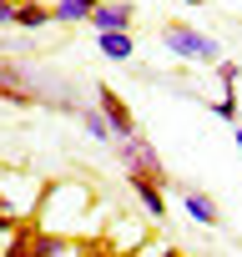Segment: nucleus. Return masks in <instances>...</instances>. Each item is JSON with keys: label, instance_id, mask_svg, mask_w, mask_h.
<instances>
[{"label": "nucleus", "instance_id": "obj_4", "mask_svg": "<svg viewBox=\"0 0 242 257\" xmlns=\"http://www.w3.org/2000/svg\"><path fill=\"white\" fill-rule=\"evenodd\" d=\"M132 16H137V6L132 0H96V11H91V31L96 36H111V31H127L132 26Z\"/></svg>", "mask_w": 242, "mask_h": 257}, {"label": "nucleus", "instance_id": "obj_3", "mask_svg": "<svg viewBox=\"0 0 242 257\" xmlns=\"http://www.w3.org/2000/svg\"><path fill=\"white\" fill-rule=\"evenodd\" d=\"M96 111L106 116V126H111V137L116 142H127V137H137V116H132V106L121 101L111 86H96Z\"/></svg>", "mask_w": 242, "mask_h": 257}, {"label": "nucleus", "instance_id": "obj_11", "mask_svg": "<svg viewBox=\"0 0 242 257\" xmlns=\"http://www.w3.org/2000/svg\"><path fill=\"white\" fill-rule=\"evenodd\" d=\"M31 252H36V257H61V252H66V237H61V232H41V227H36Z\"/></svg>", "mask_w": 242, "mask_h": 257}, {"label": "nucleus", "instance_id": "obj_13", "mask_svg": "<svg viewBox=\"0 0 242 257\" xmlns=\"http://www.w3.org/2000/svg\"><path fill=\"white\" fill-rule=\"evenodd\" d=\"M217 81H222V91H237V66L232 61H217Z\"/></svg>", "mask_w": 242, "mask_h": 257}, {"label": "nucleus", "instance_id": "obj_5", "mask_svg": "<svg viewBox=\"0 0 242 257\" xmlns=\"http://www.w3.org/2000/svg\"><path fill=\"white\" fill-rule=\"evenodd\" d=\"M127 187L137 192V202L147 207V217H167V197H162V182H152V177H127Z\"/></svg>", "mask_w": 242, "mask_h": 257}, {"label": "nucleus", "instance_id": "obj_19", "mask_svg": "<svg viewBox=\"0 0 242 257\" xmlns=\"http://www.w3.org/2000/svg\"><path fill=\"white\" fill-rule=\"evenodd\" d=\"M237 147H242V126H237Z\"/></svg>", "mask_w": 242, "mask_h": 257}, {"label": "nucleus", "instance_id": "obj_12", "mask_svg": "<svg viewBox=\"0 0 242 257\" xmlns=\"http://www.w3.org/2000/svg\"><path fill=\"white\" fill-rule=\"evenodd\" d=\"M31 242H36V227H16V237H11L6 257H36V252H31Z\"/></svg>", "mask_w": 242, "mask_h": 257}, {"label": "nucleus", "instance_id": "obj_6", "mask_svg": "<svg viewBox=\"0 0 242 257\" xmlns=\"http://www.w3.org/2000/svg\"><path fill=\"white\" fill-rule=\"evenodd\" d=\"M182 202H187V217H192V222H202V227H217V222H222V212H217V202H212L207 192L182 187Z\"/></svg>", "mask_w": 242, "mask_h": 257}, {"label": "nucleus", "instance_id": "obj_15", "mask_svg": "<svg viewBox=\"0 0 242 257\" xmlns=\"http://www.w3.org/2000/svg\"><path fill=\"white\" fill-rule=\"evenodd\" d=\"M16 21V6H11V0H0V26H11Z\"/></svg>", "mask_w": 242, "mask_h": 257}, {"label": "nucleus", "instance_id": "obj_9", "mask_svg": "<svg viewBox=\"0 0 242 257\" xmlns=\"http://www.w3.org/2000/svg\"><path fill=\"white\" fill-rule=\"evenodd\" d=\"M96 46H101V56L106 61H132V31H111V36H96Z\"/></svg>", "mask_w": 242, "mask_h": 257}, {"label": "nucleus", "instance_id": "obj_14", "mask_svg": "<svg viewBox=\"0 0 242 257\" xmlns=\"http://www.w3.org/2000/svg\"><path fill=\"white\" fill-rule=\"evenodd\" d=\"M212 111H217V116H222V121H237V96H232V91H227V96H222V101H217V106H212Z\"/></svg>", "mask_w": 242, "mask_h": 257}, {"label": "nucleus", "instance_id": "obj_17", "mask_svg": "<svg viewBox=\"0 0 242 257\" xmlns=\"http://www.w3.org/2000/svg\"><path fill=\"white\" fill-rule=\"evenodd\" d=\"M162 257H187V252H177V247H167V252H162Z\"/></svg>", "mask_w": 242, "mask_h": 257}, {"label": "nucleus", "instance_id": "obj_2", "mask_svg": "<svg viewBox=\"0 0 242 257\" xmlns=\"http://www.w3.org/2000/svg\"><path fill=\"white\" fill-rule=\"evenodd\" d=\"M116 162H121V172L127 177H152V182H162L167 187V167H162V157H157V147L137 132V137H127V142H116Z\"/></svg>", "mask_w": 242, "mask_h": 257}, {"label": "nucleus", "instance_id": "obj_7", "mask_svg": "<svg viewBox=\"0 0 242 257\" xmlns=\"http://www.w3.org/2000/svg\"><path fill=\"white\" fill-rule=\"evenodd\" d=\"M91 11H96V0H56V6H51V21H56V26H86Z\"/></svg>", "mask_w": 242, "mask_h": 257}, {"label": "nucleus", "instance_id": "obj_18", "mask_svg": "<svg viewBox=\"0 0 242 257\" xmlns=\"http://www.w3.org/2000/svg\"><path fill=\"white\" fill-rule=\"evenodd\" d=\"M182 6H202V0H182Z\"/></svg>", "mask_w": 242, "mask_h": 257}, {"label": "nucleus", "instance_id": "obj_10", "mask_svg": "<svg viewBox=\"0 0 242 257\" xmlns=\"http://www.w3.org/2000/svg\"><path fill=\"white\" fill-rule=\"evenodd\" d=\"M76 116H81V126H86L96 142H116V137H111V126H106V116H101L96 106H76Z\"/></svg>", "mask_w": 242, "mask_h": 257}, {"label": "nucleus", "instance_id": "obj_1", "mask_svg": "<svg viewBox=\"0 0 242 257\" xmlns=\"http://www.w3.org/2000/svg\"><path fill=\"white\" fill-rule=\"evenodd\" d=\"M162 46H167L172 56H182V61H197V66H217V61H222V46H217L207 31H192V26H182V21H167V26H162Z\"/></svg>", "mask_w": 242, "mask_h": 257}, {"label": "nucleus", "instance_id": "obj_8", "mask_svg": "<svg viewBox=\"0 0 242 257\" xmlns=\"http://www.w3.org/2000/svg\"><path fill=\"white\" fill-rule=\"evenodd\" d=\"M11 26H21V31H46V26H56V21H51V6L26 0V6H16V21H11Z\"/></svg>", "mask_w": 242, "mask_h": 257}, {"label": "nucleus", "instance_id": "obj_16", "mask_svg": "<svg viewBox=\"0 0 242 257\" xmlns=\"http://www.w3.org/2000/svg\"><path fill=\"white\" fill-rule=\"evenodd\" d=\"M11 227H16V217H11L6 207H0V232H11Z\"/></svg>", "mask_w": 242, "mask_h": 257}]
</instances>
